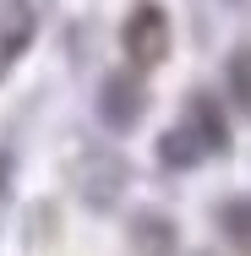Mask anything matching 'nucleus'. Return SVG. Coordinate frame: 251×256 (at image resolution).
<instances>
[{
	"instance_id": "2",
	"label": "nucleus",
	"mask_w": 251,
	"mask_h": 256,
	"mask_svg": "<svg viewBox=\"0 0 251 256\" xmlns=\"http://www.w3.org/2000/svg\"><path fill=\"white\" fill-rule=\"evenodd\" d=\"M186 126L197 131V142L207 148V153H224V148H229V120H224V109H218L213 93H191V104H186Z\"/></svg>"
},
{
	"instance_id": "1",
	"label": "nucleus",
	"mask_w": 251,
	"mask_h": 256,
	"mask_svg": "<svg viewBox=\"0 0 251 256\" xmlns=\"http://www.w3.org/2000/svg\"><path fill=\"white\" fill-rule=\"evenodd\" d=\"M99 120L109 126V131H131V126L142 120V88H137L131 71L104 76V88H99Z\"/></svg>"
},
{
	"instance_id": "5",
	"label": "nucleus",
	"mask_w": 251,
	"mask_h": 256,
	"mask_svg": "<svg viewBox=\"0 0 251 256\" xmlns=\"http://www.w3.org/2000/svg\"><path fill=\"white\" fill-rule=\"evenodd\" d=\"M224 76H229V93H235V104H240V109H251V44L229 54V71H224Z\"/></svg>"
},
{
	"instance_id": "3",
	"label": "nucleus",
	"mask_w": 251,
	"mask_h": 256,
	"mask_svg": "<svg viewBox=\"0 0 251 256\" xmlns=\"http://www.w3.org/2000/svg\"><path fill=\"white\" fill-rule=\"evenodd\" d=\"M131 246H137L142 256H175V251H180L175 224H169L164 212H142V218L131 224Z\"/></svg>"
},
{
	"instance_id": "6",
	"label": "nucleus",
	"mask_w": 251,
	"mask_h": 256,
	"mask_svg": "<svg viewBox=\"0 0 251 256\" xmlns=\"http://www.w3.org/2000/svg\"><path fill=\"white\" fill-rule=\"evenodd\" d=\"M224 229H229V240H240V246L251 240V196H246V202H229V207H224Z\"/></svg>"
},
{
	"instance_id": "4",
	"label": "nucleus",
	"mask_w": 251,
	"mask_h": 256,
	"mask_svg": "<svg viewBox=\"0 0 251 256\" xmlns=\"http://www.w3.org/2000/svg\"><path fill=\"white\" fill-rule=\"evenodd\" d=\"M202 158H207V148L197 142L191 126L164 131V142H158V164H164V169H191V164H202Z\"/></svg>"
}]
</instances>
